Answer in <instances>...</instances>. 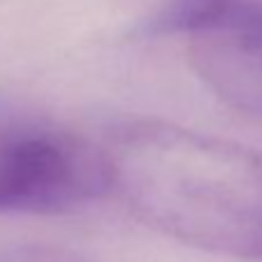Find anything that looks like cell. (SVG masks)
I'll list each match as a JSON object with an SVG mask.
<instances>
[{"instance_id": "1", "label": "cell", "mask_w": 262, "mask_h": 262, "mask_svg": "<svg viewBox=\"0 0 262 262\" xmlns=\"http://www.w3.org/2000/svg\"><path fill=\"white\" fill-rule=\"evenodd\" d=\"M102 146L112 193L146 228L262 262V151L160 119L130 121Z\"/></svg>"}, {"instance_id": "2", "label": "cell", "mask_w": 262, "mask_h": 262, "mask_svg": "<svg viewBox=\"0 0 262 262\" xmlns=\"http://www.w3.org/2000/svg\"><path fill=\"white\" fill-rule=\"evenodd\" d=\"M109 193L104 146L45 121L0 123V213L60 216Z\"/></svg>"}, {"instance_id": "3", "label": "cell", "mask_w": 262, "mask_h": 262, "mask_svg": "<svg viewBox=\"0 0 262 262\" xmlns=\"http://www.w3.org/2000/svg\"><path fill=\"white\" fill-rule=\"evenodd\" d=\"M0 262H86L79 255L54 246H12L0 248Z\"/></svg>"}]
</instances>
